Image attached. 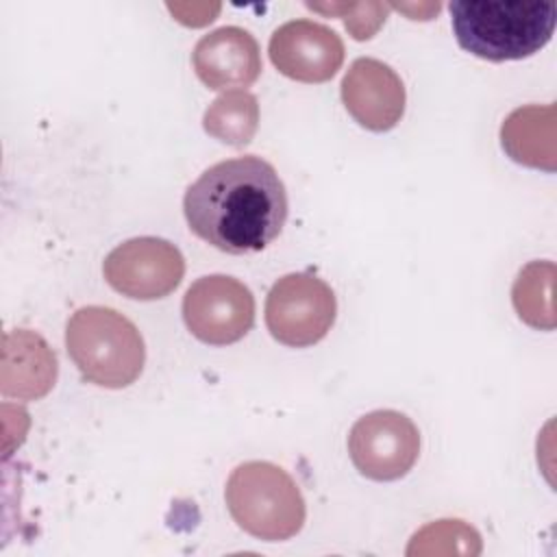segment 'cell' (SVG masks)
<instances>
[{
  "label": "cell",
  "mask_w": 557,
  "mask_h": 557,
  "mask_svg": "<svg viewBox=\"0 0 557 557\" xmlns=\"http://www.w3.org/2000/svg\"><path fill=\"white\" fill-rule=\"evenodd\" d=\"M287 211V191L278 172L257 154L207 168L183 198L189 228L228 255L268 248L281 235Z\"/></svg>",
  "instance_id": "1"
},
{
  "label": "cell",
  "mask_w": 557,
  "mask_h": 557,
  "mask_svg": "<svg viewBox=\"0 0 557 557\" xmlns=\"http://www.w3.org/2000/svg\"><path fill=\"white\" fill-rule=\"evenodd\" d=\"M448 9L457 44L496 63L540 52L557 24L550 0H455Z\"/></svg>",
  "instance_id": "2"
},
{
  "label": "cell",
  "mask_w": 557,
  "mask_h": 557,
  "mask_svg": "<svg viewBox=\"0 0 557 557\" xmlns=\"http://www.w3.org/2000/svg\"><path fill=\"white\" fill-rule=\"evenodd\" d=\"M65 346L83 379L109 389L135 383L146 361L137 326L120 311L100 305L72 313L65 326Z\"/></svg>",
  "instance_id": "3"
},
{
  "label": "cell",
  "mask_w": 557,
  "mask_h": 557,
  "mask_svg": "<svg viewBox=\"0 0 557 557\" xmlns=\"http://www.w3.org/2000/svg\"><path fill=\"white\" fill-rule=\"evenodd\" d=\"M233 520L252 537L283 542L294 537L307 516L305 498L296 481L276 463H239L224 490Z\"/></svg>",
  "instance_id": "4"
},
{
  "label": "cell",
  "mask_w": 557,
  "mask_h": 557,
  "mask_svg": "<svg viewBox=\"0 0 557 557\" xmlns=\"http://www.w3.org/2000/svg\"><path fill=\"white\" fill-rule=\"evenodd\" d=\"M337 315L333 289L309 272L281 276L265 298L270 335L292 348H307L326 337Z\"/></svg>",
  "instance_id": "5"
},
{
  "label": "cell",
  "mask_w": 557,
  "mask_h": 557,
  "mask_svg": "<svg viewBox=\"0 0 557 557\" xmlns=\"http://www.w3.org/2000/svg\"><path fill=\"white\" fill-rule=\"evenodd\" d=\"M183 320L189 333L205 344H235L252 329L255 298L242 281L226 274H209L185 292Z\"/></svg>",
  "instance_id": "6"
},
{
  "label": "cell",
  "mask_w": 557,
  "mask_h": 557,
  "mask_svg": "<svg viewBox=\"0 0 557 557\" xmlns=\"http://www.w3.org/2000/svg\"><path fill=\"white\" fill-rule=\"evenodd\" d=\"M348 453L363 476L396 481L418 461L420 431L409 416L394 409H376L352 424Z\"/></svg>",
  "instance_id": "7"
},
{
  "label": "cell",
  "mask_w": 557,
  "mask_h": 557,
  "mask_svg": "<svg viewBox=\"0 0 557 557\" xmlns=\"http://www.w3.org/2000/svg\"><path fill=\"white\" fill-rule=\"evenodd\" d=\"M102 272L107 283L122 296L157 300L174 292L185 274L181 250L161 237H135L115 246Z\"/></svg>",
  "instance_id": "8"
},
{
  "label": "cell",
  "mask_w": 557,
  "mask_h": 557,
  "mask_svg": "<svg viewBox=\"0 0 557 557\" xmlns=\"http://www.w3.org/2000/svg\"><path fill=\"white\" fill-rule=\"evenodd\" d=\"M272 65L300 83H326L344 63V41L326 24L289 20L281 24L268 44Z\"/></svg>",
  "instance_id": "9"
},
{
  "label": "cell",
  "mask_w": 557,
  "mask_h": 557,
  "mask_svg": "<svg viewBox=\"0 0 557 557\" xmlns=\"http://www.w3.org/2000/svg\"><path fill=\"white\" fill-rule=\"evenodd\" d=\"M339 91L346 111L368 131H389L405 113V85L400 76L379 59H355L342 78Z\"/></svg>",
  "instance_id": "10"
},
{
  "label": "cell",
  "mask_w": 557,
  "mask_h": 557,
  "mask_svg": "<svg viewBox=\"0 0 557 557\" xmlns=\"http://www.w3.org/2000/svg\"><path fill=\"white\" fill-rule=\"evenodd\" d=\"M191 63L209 89L248 87L261 74L259 44L239 26H222L202 35L194 46Z\"/></svg>",
  "instance_id": "11"
},
{
  "label": "cell",
  "mask_w": 557,
  "mask_h": 557,
  "mask_svg": "<svg viewBox=\"0 0 557 557\" xmlns=\"http://www.w3.org/2000/svg\"><path fill=\"white\" fill-rule=\"evenodd\" d=\"M59 363L41 335L28 329H15L2 337L0 392L20 400L46 396L57 381Z\"/></svg>",
  "instance_id": "12"
},
{
  "label": "cell",
  "mask_w": 557,
  "mask_h": 557,
  "mask_svg": "<svg viewBox=\"0 0 557 557\" xmlns=\"http://www.w3.org/2000/svg\"><path fill=\"white\" fill-rule=\"evenodd\" d=\"M505 152L522 165L555 170V104H527L511 111L500 126Z\"/></svg>",
  "instance_id": "13"
},
{
  "label": "cell",
  "mask_w": 557,
  "mask_h": 557,
  "mask_svg": "<svg viewBox=\"0 0 557 557\" xmlns=\"http://www.w3.org/2000/svg\"><path fill=\"white\" fill-rule=\"evenodd\" d=\"M202 126L222 144L246 146L259 128V102L244 89L224 91L207 107Z\"/></svg>",
  "instance_id": "14"
},
{
  "label": "cell",
  "mask_w": 557,
  "mask_h": 557,
  "mask_svg": "<svg viewBox=\"0 0 557 557\" xmlns=\"http://www.w3.org/2000/svg\"><path fill=\"white\" fill-rule=\"evenodd\" d=\"M555 263L553 261H531L527 263L511 287V302L518 318L540 331L555 329V307H553V285H555Z\"/></svg>",
  "instance_id": "15"
},
{
  "label": "cell",
  "mask_w": 557,
  "mask_h": 557,
  "mask_svg": "<svg viewBox=\"0 0 557 557\" xmlns=\"http://www.w3.org/2000/svg\"><path fill=\"white\" fill-rule=\"evenodd\" d=\"M479 555L481 535L463 520H437L422 527L407 548V555Z\"/></svg>",
  "instance_id": "16"
},
{
  "label": "cell",
  "mask_w": 557,
  "mask_h": 557,
  "mask_svg": "<svg viewBox=\"0 0 557 557\" xmlns=\"http://www.w3.org/2000/svg\"><path fill=\"white\" fill-rule=\"evenodd\" d=\"M389 4H381V2H357V4H342V11H346L344 22L346 28L352 33L355 39L363 41L370 39L379 26L385 22L387 13H389Z\"/></svg>",
  "instance_id": "17"
}]
</instances>
